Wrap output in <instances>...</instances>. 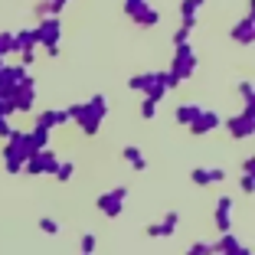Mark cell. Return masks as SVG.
Listing matches in <instances>:
<instances>
[{"mask_svg": "<svg viewBox=\"0 0 255 255\" xmlns=\"http://www.w3.org/2000/svg\"><path fill=\"white\" fill-rule=\"evenodd\" d=\"M128 89L141 92L150 102H160V98L167 95V89H177V79H173L170 72H141V75H131V79H128Z\"/></svg>", "mask_w": 255, "mask_h": 255, "instance_id": "6da1fadb", "label": "cell"}, {"mask_svg": "<svg viewBox=\"0 0 255 255\" xmlns=\"http://www.w3.org/2000/svg\"><path fill=\"white\" fill-rule=\"evenodd\" d=\"M108 115V98L105 95H92L89 102H75V125L82 128L85 134H98V128Z\"/></svg>", "mask_w": 255, "mask_h": 255, "instance_id": "7a4b0ae2", "label": "cell"}, {"mask_svg": "<svg viewBox=\"0 0 255 255\" xmlns=\"http://www.w3.org/2000/svg\"><path fill=\"white\" fill-rule=\"evenodd\" d=\"M30 141H26V131H16L7 137V147H3V167H7L10 173H20L23 170V160L30 157Z\"/></svg>", "mask_w": 255, "mask_h": 255, "instance_id": "3957f363", "label": "cell"}, {"mask_svg": "<svg viewBox=\"0 0 255 255\" xmlns=\"http://www.w3.org/2000/svg\"><path fill=\"white\" fill-rule=\"evenodd\" d=\"M59 39H62V20L59 16H43L36 23V46H46L49 56H59Z\"/></svg>", "mask_w": 255, "mask_h": 255, "instance_id": "277c9868", "label": "cell"}, {"mask_svg": "<svg viewBox=\"0 0 255 255\" xmlns=\"http://www.w3.org/2000/svg\"><path fill=\"white\" fill-rule=\"evenodd\" d=\"M196 66H200V59H196L193 46H190V43L177 46V53H173V62H170V75L177 79V85H180V82H187L190 75L196 72Z\"/></svg>", "mask_w": 255, "mask_h": 255, "instance_id": "5b68a950", "label": "cell"}, {"mask_svg": "<svg viewBox=\"0 0 255 255\" xmlns=\"http://www.w3.org/2000/svg\"><path fill=\"white\" fill-rule=\"evenodd\" d=\"M125 13L137 23V26H157L160 23V13L150 7L147 0H125Z\"/></svg>", "mask_w": 255, "mask_h": 255, "instance_id": "8992f818", "label": "cell"}, {"mask_svg": "<svg viewBox=\"0 0 255 255\" xmlns=\"http://www.w3.org/2000/svg\"><path fill=\"white\" fill-rule=\"evenodd\" d=\"M125 200H128V187H115V190H108V193L98 196L95 206H98L102 216L115 219V216H121V210H125Z\"/></svg>", "mask_w": 255, "mask_h": 255, "instance_id": "52a82bcc", "label": "cell"}, {"mask_svg": "<svg viewBox=\"0 0 255 255\" xmlns=\"http://www.w3.org/2000/svg\"><path fill=\"white\" fill-rule=\"evenodd\" d=\"M226 131H229L236 141H246V137H252V131H255V108L246 105V112H239L236 118L226 121Z\"/></svg>", "mask_w": 255, "mask_h": 255, "instance_id": "ba28073f", "label": "cell"}, {"mask_svg": "<svg viewBox=\"0 0 255 255\" xmlns=\"http://www.w3.org/2000/svg\"><path fill=\"white\" fill-rule=\"evenodd\" d=\"M56 164H59V157L46 147V150H36V154H30V157L23 160V173H33V177H39V173H53Z\"/></svg>", "mask_w": 255, "mask_h": 255, "instance_id": "9c48e42d", "label": "cell"}, {"mask_svg": "<svg viewBox=\"0 0 255 255\" xmlns=\"http://www.w3.org/2000/svg\"><path fill=\"white\" fill-rule=\"evenodd\" d=\"M33 102H36V79L30 75V79L13 92V112H30Z\"/></svg>", "mask_w": 255, "mask_h": 255, "instance_id": "30bf717a", "label": "cell"}, {"mask_svg": "<svg viewBox=\"0 0 255 255\" xmlns=\"http://www.w3.org/2000/svg\"><path fill=\"white\" fill-rule=\"evenodd\" d=\"M213 216H216V229L219 233H233V196H219Z\"/></svg>", "mask_w": 255, "mask_h": 255, "instance_id": "8fae6325", "label": "cell"}, {"mask_svg": "<svg viewBox=\"0 0 255 255\" xmlns=\"http://www.w3.org/2000/svg\"><path fill=\"white\" fill-rule=\"evenodd\" d=\"M177 223H180V213L170 210L164 219H160V223H150V226H147V236H150V239H160V236H173V233H177Z\"/></svg>", "mask_w": 255, "mask_h": 255, "instance_id": "7c38bea8", "label": "cell"}, {"mask_svg": "<svg viewBox=\"0 0 255 255\" xmlns=\"http://www.w3.org/2000/svg\"><path fill=\"white\" fill-rule=\"evenodd\" d=\"M233 39H236L239 46H252V43H255V16H252V13H246V16H242V20L233 26Z\"/></svg>", "mask_w": 255, "mask_h": 255, "instance_id": "4fadbf2b", "label": "cell"}, {"mask_svg": "<svg viewBox=\"0 0 255 255\" xmlns=\"http://www.w3.org/2000/svg\"><path fill=\"white\" fill-rule=\"evenodd\" d=\"M190 180L196 183V187H210V183H223L226 180V170L223 167H193V173H190Z\"/></svg>", "mask_w": 255, "mask_h": 255, "instance_id": "5bb4252c", "label": "cell"}, {"mask_svg": "<svg viewBox=\"0 0 255 255\" xmlns=\"http://www.w3.org/2000/svg\"><path fill=\"white\" fill-rule=\"evenodd\" d=\"M219 128V112H210V108H203L200 112V118L193 121V125H190V134H210V131H216Z\"/></svg>", "mask_w": 255, "mask_h": 255, "instance_id": "9a60e30c", "label": "cell"}, {"mask_svg": "<svg viewBox=\"0 0 255 255\" xmlns=\"http://www.w3.org/2000/svg\"><path fill=\"white\" fill-rule=\"evenodd\" d=\"M196 16H200V3H196V0H183V3H180L183 30H193V26H196Z\"/></svg>", "mask_w": 255, "mask_h": 255, "instance_id": "2e32d148", "label": "cell"}, {"mask_svg": "<svg viewBox=\"0 0 255 255\" xmlns=\"http://www.w3.org/2000/svg\"><path fill=\"white\" fill-rule=\"evenodd\" d=\"M121 157H125L128 164H131V170H137V173H144V170H147V160H144V154L134 147V144H128V147L121 150Z\"/></svg>", "mask_w": 255, "mask_h": 255, "instance_id": "e0dca14e", "label": "cell"}, {"mask_svg": "<svg viewBox=\"0 0 255 255\" xmlns=\"http://www.w3.org/2000/svg\"><path fill=\"white\" fill-rule=\"evenodd\" d=\"M200 112H203V105H196V102H187V105H180V108H177V121L190 128L196 118H200Z\"/></svg>", "mask_w": 255, "mask_h": 255, "instance_id": "ac0fdd59", "label": "cell"}, {"mask_svg": "<svg viewBox=\"0 0 255 255\" xmlns=\"http://www.w3.org/2000/svg\"><path fill=\"white\" fill-rule=\"evenodd\" d=\"M26 141H30V150H33V154H36V150H46V147H49V131L33 128V131H26Z\"/></svg>", "mask_w": 255, "mask_h": 255, "instance_id": "d6986e66", "label": "cell"}, {"mask_svg": "<svg viewBox=\"0 0 255 255\" xmlns=\"http://www.w3.org/2000/svg\"><path fill=\"white\" fill-rule=\"evenodd\" d=\"M13 43H16V53H30V49H36V30L13 33Z\"/></svg>", "mask_w": 255, "mask_h": 255, "instance_id": "ffe728a7", "label": "cell"}, {"mask_svg": "<svg viewBox=\"0 0 255 255\" xmlns=\"http://www.w3.org/2000/svg\"><path fill=\"white\" fill-rule=\"evenodd\" d=\"M53 173H56V180H59V183H66V180H72V173H75V164H72V160H59Z\"/></svg>", "mask_w": 255, "mask_h": 255, "instance_id": "44dd1931", "label": "cell"}, {"mask_svg": "<svg viewBox=\"0 0 255 255\" xmlns=\"http://www.w3.org/2000/svg\"><path fill=\"white\" fill-rule=\"evenodd\" d=\"M16 53V43H13V33H0V59L3 56Z\"/></svg>", "mask_w": 255, "mask_h": 255, "instance_id": "7402d4cb", "label": "cell"}, {"mask_svg": "<svg viewBox=\"0 0 255 255\" xmlns=\"http://www.w3.org/2000/svg\"><path fill=\"white\" fill-rule=\"evenodd\" d=\"M239 95L246 98V105H255V89H252V79H242V82H239Z\"/></svg>", "mask_w": 255, "mask_h": 255, "instance_id": "603a6c76", "label": "cell"}, {"mask_svg": "<svg viewBox=\"0 0 255 255\" xmlns=\"http://www.w3.org/2000/svg\"><path fill=\"white\" fill-rule=\"evenodd\" d=\"M39 229H43L46 236H56V233H59V223H56L53 216H43V219H39Z\"/></svg>", "mask_w": 255, "mask_h": 255, "instance_id": "cb8c5ba5", "label": "cell"}, {"mask_svg": "<svg viewBox=\"0 0 255 255\" xmlns=\"http://www.w3.org/2000/svg\"><path fill=\"white\" fill-rule=\"evenodd\" d=\"M187 255H213V246L210 242H193V246L187 249Z\"/></svg>", "mask_w": 255, "mask_h": 255, "instance_id": "d4e9b609", "label": "cell"}, {"mask_svg": "<svg viewBox=\"0 0 255 255\" xmlns=\"http://www.w3.org/2000/svg\"><path fill=\"white\" fill-rule=\"evenodd\" d=\"M141 115H144V118H154V115H157V102H150V98H141Z\"/></svg>", "mask_w": 255, "mask_h": 255, "instance_id": "484cf974", "label": "cell"}, {"mask_svg": "<svg viewBox=\"0 0 255 255\" xmlns=\"http://www.w3.org/2000/svg\"><path fill=\"white\" fill-rule=\"evenodd\" d=\"M79 246H82V255H92V252H95V236H92V233H85Z\"/></svg>", "mask_w": 255, "mask_h": 255, "instance_id": "4316f807", "label": "cell"}, {"mask_svg": "<svg viewBox=\"0 0 255 255\" xmlns=\"http://www.w3.org/2000/svg\"><path fill=\"white\" fill-rule=\"evenodd\" d=\"M183 43H190V30H183V26H180V30L173 33V46H183Z\"/></svg>", "mask_w": 255, "mask_h": 255, "instance_id": "83f0119b", "label": "cell"}, {"mask_svg": "<svg viewBox=\"0 0 255 255\" xmlns=\"http://www.w3.org/2000/svg\"><path fill=\"white\" fill-rule=\"evenodd\" d=\"M239 187H242V193H246V196H252V173H242Z\"/></svg>", "mask_w": 255, "mask_h": 255, "instance_id": "f1b7e54d", "label": "cell"}, {"mask_svg": "<svg viewBox=\"0 0 255 255\" xmlns=\"http://www.w3.org/2000/svg\"><path fill=\"white\" fill-rule=\"evenodd\" d=\"M10 134H13V125H10V121H3V125H0V137H3V141H7Z\"/></svg>", "mask_w": 255, "mask_h": 255, "instance_id": "f546056e", "label": "cell"}, {"mask_svg": "<svg viewBox=\"0 0 255 255\" xmlns=\"http://www.w3.org/2000/svg\"><path fill=\"white\" fill-rule=\"evenodd\" d=\"M255 170V157H246L242 160V173H252Z\"/></svg>", "mask_w": 255, "mask_h": 255, "instance_id": "4dcf8cb0", "label": "cell"}, {"mask_svg": "<svg viewBox=\"0 0 255 255\" xmlns=\"http://www.w3.org/2000/svg\"><path fill=\"white\" fill-rule=\"evenodd\" d=\"M20 56H23V66H30V62L36 59V49H30V53H20Z\"/></svg>", "mask_w": 255, "mask_h": 255, "instance_id": "1f68e13d", "label": "cell"}, {"mask_svg": "<svg viewBox=\"0 0 255 255\" xmlns=\"http://www.w3.org/2000/svg\"><path fill=\"white\" fill-rule=\"evenodd\" d=\"M226 255H252V252H249V249H242V246H236L233 252H226Z\"/></svg>", "mask_w": 255, "mask_h": 255, "instance_id": "d6a6232c", "label": "cell"}, {"mask_svg": "<svg viewBox=\"0 0 255 255\" xmlns=\"http://www.w3.org/2000/svg\"><path fill=\"white\" fill-rule=\"evenodd\" d=\"M49 3H56V7H66L69 0H49Z\"/></svg>", "mask_w": 255, "mask_h": 255, "instance_id": "836d02e7", "label": "cell"}, {"mask_svg": "<svg viewBox=\"0 0 255 255\" xmlns=\"http://www.w3.org/2000/svg\"><path fill=\"white\" fill-rule=\"evenodd\" d=\"M3 121H7V118H3V115H0V125H3Z\"/></svg>", "mask_w": 255, "mask_h": 255, "instance_id": "e575fe53", "label": "cell"}, {"mask_svg": "<svg viewBox=\"0 0 255 255\" xmlns=\"http://www.w3.org/2000/svg\"><path fill=\"white\" fill-rule=\"evenodd\" d=\"M0 69H3V59H0Z\"/></svg>", "mask_w": 255, "mask_h": 255, "instance_id": "d590c367", "label": "cell"}, {"mask_svg": "<svg viewBox=\"0 0 255 255\" xmlns=\"http://www.w3.org/2000/svg\"><path fill=\"white\" fill-rule=\"evenodd\" d=\"M196 3H203V0H196Z\"/></svg>", "mask_w": 255, "mask_h": 255, "instance_id": "8d00e7d4", "label": "cell"}]
</instances>
